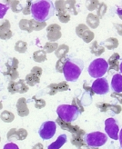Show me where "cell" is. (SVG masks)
I'll return each instance as SVG.
<instances>
[{"label": "cell", "mask_w": 122, "mask_h": 149, "mask_svg": "<svg viewBox=\"0 0 122 149\" xmlns=\"http://www.w3.org/2000/svg\"><path fill=\"white\" fill-rule=\"evenodd\" d=\"M56 13L55 5L52 1H36L31 6V15L34 20L37 22H46L50 19Z\"/></svg>", "instance_id": "cell-1"}, {"label": "cell", "mask_w": 122, "mask_h": 149, "mask_svg": "<svg viewBox=\"0 0 122 149\" xmlns=\"http://www.w3.org/2000/svg\"><path fill=\"white\" fill-rule=\"evenodd\" d=\"M84 69V62L79 58H72L69 57V59L66 63L63 74L67 81L68 82H76Z\"/></svg>", "instance_id": "cell-2"}, {"label": "cell", "mask_w": 122, "mask_h": 149, "mask_svg": "<svg viewBox=\"0 0 122 149\" xmlns=\"http://www.w3.org/2000/svg\"><path fill=\"white\" fill-rule=\"evenodd\" d=\"M109 64L104 58H97L90 63L88 68V72L90 77L94 78H101L108 72Z\"/></svg>", "instance_id": "cell-3"}, {"label": "cell", "mask_w": 122, "mask_h": 149, "mask_svg": "<svg viewBox=\"0 0 122 149\" xmlns=\"http://www.w3.org/2000/svg\"><path fill=\"white\" fill-rule=\"evenodd\" d=\"M57 114L58 117L62 119V120L68 122V123H71L78 119L79 116V112L73 106L61 105V106H58V107L57 108Z\"/></svg>", "instance_id": "cell-4"}, {"label": "cell", "mask_w": 122, "mask_h": 149, "mask_svg": "<svg viewBox=\"0 0 122 149\" xmlns=\"http://www.w3.org/2000/svg\"><path fill=\"white\" fill-rule=\"evenodd\" d=\"M86 145L90 147H100L104 146L108 141V136L101 132H92L86 134L84 136Z\"/></svg>", "instance_id": "cell-5"}, {"label": "cell", "mask_w": 122, "mask_h": 149, "mask_svg": "<svg viewBox=\"0 0 122 149\" xmlns=\"http://www.w3.org/2000/svg\"><path fill=\"white\" fill-rule=\"evenodd\" d=\"M57 131V123L54 121L44 122L39 130V135L43 140H49L55 136Z\"/></svg>", "instance_id": "cell-6"}, {"label": "cell", "mask_w": 122, "mask_h": 149, "mask_svg": "<svg viewBox=\"0 0 122 149\" xmlns=\"http://www.w3.org/2000/svg\"><path fill=\"white\" fill-rule=\"evenodd\" d=\"M105 131L111 139L118 140V131L119 126L116 119L113 117H109L105 120Z\"/></svg>", "instance_id": "cell-7"}, {"label": "cell", "mask_w": 122, "mask_h": 149, "mask_svg": "<svg viewBox=\"0 0 122 149\" xmlns=\"http://www.w3.org/2000/svg\"><path fill=\"white\" fill-rule=\"evenodd\" d=\"M7 90H8L9 94L11 95H14L16 93L24 94L28 91V86L27 84L26 80L24 79H19L18 82L9 81L8 86H7Z\"/></svg>", "instance_id": "cell-8"}, {"label": "cell", "mask_w": 122, "mask_h": 149, "mask_svg": "<svg viewBox=\"0 0 122 149\" xmlns=\"http://www.w3.org/2000/svg\"><path fill=\"white\" fill-rule=\"evenodd\" d=\"M76 34L79 37L85 42V43H90L94 39V33L89 29V27L84 24H79L76 27Z\"/></svg>", "instance_id": "cell-9"}, {"label": "cell", "mask_w": 122, "mask_h": 149, "mask_svg": "<svg viewBox=\"0 0 122 149\" xmlns=\"http://www.w3.org/2000/svg\"><path fill=\"white\" fill-rule=\"evenodd\" d=\"M55 10L56 14L58 17V20L62 23H67L68 21L70 20V14L67 12L65 6V1H57L55 2Z\"/></svg>", "instance_id": "cell-10"}, {"label": "cell", "mask_w": 122, "mask_h": 149, "mask_svg": "<svg viewBox=\"0 0 122 149\" xmlns=\"http://www.w3.org/2000/svg\"><path fill=\"white\" fill-rule=\"evenodd\" d=\"M91 87H92L94 93L97 95H105V94H108L109 91V85L108 79L105 77L96 79L93 82Z\"/></svg>", "instance_id": "cell-11"}, {"label": "cell", "mask_w": 122, "mask_h": 149, "mask_svg": "<svg viewBox=\"0 0 122 149\" xmlns=\"http://www.w3.org/2000/svg\"><path fill=\"white\" fill-rule=\"evenodd\" d=\"M61 27L57 24H51L47 26V37L51 43H55L61 38Z\"/></svg>", "instance_id": "cell-12"}, {"label": "cell", "mask_w": 122, "mask_h": 149, "mask_svg": "<svg viewBox=\"0 0 122 149\" xmlns=\"http://www.w3.org/2000/svg\"><path fill=\"white\" fill-rule=\"evenodd\" d=\"M27 136V131L24 128H12L7 132L6 138L8 141H11L13 139L17 140H25Z\"/></svg>", "instance_id": "cell-13"}, {"label": "cell", "mask_w": 122, "mask_h": 149, "mask_svg": "<svg viewBox=\"0 0 122 149\" xmlns=\"http://www.w3.org/2000/svg\"><path fill=\"white\" fill-rule=\"evenodd\" d=\"M18 115L21 117H25L29 115V109L27 107V101L25 97H20L17 103Z\"/></svg>", "instance_id": "cell-14"}, {"label": "cell", "mask_w": 122, "mask_h": 149, "mask_svg": "<svg viewBox=\"0 0 122 149\" xmlns=\"http://www.w3.org/2000/svg\"><path fill=\"white\" fill-rule=\"evenodd\" d=\"M56 123L60 126L61 129L68 131V132H70L71 134H77L80 130V127L79 125H71V123L66 122V121L62 120V119L59 118V117L57 118Z\"/></svg>", "instance_id": "cell-15"}, {"label": "cell", "mask_w": 122, "mask_h": 149, "mask_svg": "<svg viewBox=\"0 0 122 149\" xmlns=\"http://www.w3.org/2000/svg\"><path fill=\"white\" fill-rule=\"evenodd\" d=\"M119 59H120V56L118 53H114L109 59V61H107L109 65V68L108 69L109 73L111 72H116L119 70Z\"/></svg>", "instance_id": "cell-16"}, {"label": "cell", "mask_w": 122, "mask_h": 149, "mask_svg": "<svg viewBox=\"0 0 122 149\" xmlns=\"http://www.w3.org/2000/svg\"><path fill=\"white\" fill-rule=\"evenodd\" d=\"M111 87L114 92H116V93L122 92V76L120 74H115L112 77Z\"/></svg>", "instance_id": "cell-17"}, {"label": "cell", "mask_w": 122, "mask_h": 149, "mask_svg": "<svg viewBox=\"0 0 122 149\" xmlns=\"http://www.w3.org/2000/svg\"><path fill=\"white\" fill-rule=\"evenodd\" d=\"M67 141V135L65 134H62V135H60L57 140L55 141L54 143H52L51 145H49L48 146V149H59L62 146H64L66 144V142Z\"/></svg>", "instance_id": "cell-18"}, {"label": "cell", "mask_w": 122, "mask_h": 149, "mask_svg": "<svg viewBox=\"0 0 122 149\" xmlns=\"http://www.w3.org/2000/svg\"><path fill=\"white\" fill-rule=\"evenodd\" d=\"M25 80L27 82V86H35L36 84H39L40 76H39L37 74H35L33 72H30L28 74H27Z\"/></svg>", "instance_id": "cell-19"}, {"label": "cell", "mask_w": 122, "mask_h": 149, "mask_svg": "<svg viewBox=\"0 0 122 149\" xmlns=\"http://www.w3.org/2000/svg\"><path fill=\"white\" fill-rule=\"evenodd\" d=\"M87 24H88V26L95 29L100 26V18H98L97 15L89 13L87 17Z\"/></svg>", "instance_id": "cell-20"}, {"label": "cell", "mask_w": 122, "mask_h": 149, "mask_svg": "<svg viewBox=\"0 0 122 149\" xmlns=\"http://www.w3.org/2000/svg\"><path fill=\"white\" fill-rule=\"evenodd\" d=\"M100 46H105V47H107L109 50L115 49L118 47V40L116 37H109V38L102 42Z\"/></svg>", "instance_id": "cell-21"}, {"label": "cell", "mask_w": 122, "mask_h": 149, "mask_svg": "<svg viewBox=\"0 0 122 149\" xmlns=\"http://www.w3.org/2000/svg\"><path fill=\"white\" fill-rule=\"evenodd\" d=\"M90 52L93 55L98 56H101L105 52V47L100 46L97 41H93V43L91 44V46H90Z\"/></svg>", "instance_id": "cell-22"}, {"label": "cell", "mask_w": 122, "mask_h": 149, "mask_svg": "<svg viewBox=\"0 0 122 149\" xmlns=\"http://www.w3.org/2000/svg\"><path fill=\"white\" fill-rule=\"evenodd\" d=\"M33 59L36 63H43L47 60V52L45 50H37L33 54Z\"/></svg>", "instance_id": "cell-23"}, {"label": "cell", "mask_w": 122, "mask_h": 149, "mask_svg": "<svg viewBox=\"0 0 122 149\" xmlns=\"http://www.w3.org/2000/svg\"><path fill=\"white\" fill-rule=\"evenodd\" d=\"M19 65V61L16 57H11L8 59V61L6 63V71L10 72V71H16L18 68Z\"/></svg>", "instance_id": "cell-24"}, {"label": "cell", "mask_w": 122, "mask_h": 149, "mask_svg": "<svg viewBox=\"0 0 122 149\" xmlns=\"http://www.w3.org/2000/svg\"><path fill=\"white\" fill-rule=\"evenodd\" d=\"M68 51H69V47H68V46L63 44V45H60V46H58L57 49L55 51V55L59 59V58L67 56V54H68Z\"/></svg>", "instance_id": "cell-25"}, {"label": "cell", "mask_w": 122, "mask_h": 149, "mask_svg": "<svg viewBox=\"0 0 122 149\" xmlns=\"http://www.w3.org/2000/svg\"><path fill=\"white\" fill-rule=\"evenodd\" d=\"M19 28L21 30L27 31L28 33H31L33 31L32 29V21L28 19H21L19 21Z\"/></svg>", "instance_id": "cell-26"}, {"label": "cell", "mask_w": 122, "mask_h": 149, "mask_svg": "<svg viewBox=\"0 0 122 149\" xmlns=\"http://www.w3.org/2000/svg\"><path fill=\"white\" fill-rule=\"evenodd\" d=\"M71 144L73 146H76L78 148L86 145L85 143V140H84V137L81 136H78V135H75V134H72V136H71Z\"/></svg>", "instance_id": "cell-27"}, {"label": "cell", "mask_w": 122, "mask_h": 149, "mask_svg": "<svg viewBox=\"0 0 122 149\" xmlns=\"http://www.w3.org/2000/svg\"><path fill=\"white\" fill-rule=\"evenodd\" d=\"M0 118H1V120L5 123H11L15 119V116L11 112L5 110L2 112L1 115H0Z\"/></svg>", "instance_id": "cell-28"}, {"label": "cell", "mask_w": 122, "mask_h": 149, "mask_svg": "<svg viewBox=\"0 0 122 149\" xmlns=\"http://www.w3.org/2000/svg\"><path fill=\"white\" fill-rule=\"evenodd\" d=\"M15 50L21 54L26 53L27 50V43L25 41H22V40L18 41L16 44H15Z\"/></svg>", "instance_id": "cell-29"}, {"label": "cell", "mask_w": 122, "mask_h": 149, "mask_svg": "<svg viewBox=\"0 0 122 149\" xmlns=\"http://www.w3.org/2000/svg\"><path fill=\"white\" fill-rule=\"evenodd\" d=\"M65 6L69 14L78 15V10L76 8V1H65Z\"/></svg>", "instance_id": "cell-30"}, {"label": "cell", "mask_w": 122, "mask_h": 149, "mask_svg": "<svg viewBox=\"0 0 122 149\" xmlns=\"http://www.w3.org/2000/svg\"><path fill=\"white\" fill-rule=\"evenodd\" d=\"M7 3H9V6L11 7V9L14 13H19L23 11V8H24L20 4V1L15 0V1H7Z\"/></svg>", "instance_id": "cell-31"}, {"label": "cell", "mask_w": 122, "mask_h": 149, "mask_svg": "<svg viewBox=\"0 0 122 149\" xmlns=\"http://www.w3.org/2000/svg\"><path fill=\"white\" fill-rule=\"evenodd\" d=\"M69 59L67 56H65V57H62V58H59L57 64H56V69L58 73H63V69H64V66L66 65V63L67 62V60Z\"/></svg>", "instance_id": "cell-32"}, {"label": "cell", "mask_w": 122, "mask_h": 149, "mask_svg": "<svg viewBox=\"0 0 122 149\" xmlns=\"http://www.w3.org/2000/svg\"><path fill=\"white\" fill-rule=\"evenodd\" d=\"M58 47V44L57 42L55 43H51V42H48L46 43V45L43 47V50H45L47 53H52V52H54L57 49Z\"/></svg>", "instance_id": "cell-33"}, {"label": "cell", "mask_w": 122, "mask_h": 149, "mask_svg": "<svg viewBox=\"0 0 122 149\" xmlns=\"http://www.w3.org/2000/svg\"><path fill=\"white\" fill-rule=\"evenodd\" d=\"M32 21V29L33 31H40L42 30L43 28H45L47 26V24H46V22H37L34 19H31Z\"/></svg>", "instance_id": "cell-34"}, {"label": "cell", "mask_w": 122, "mask_h": 149, "mask_svg": "<svg viewBox=\"0 0 122 149\" xmlns=\"http://www.w3.org/2000/svg\"><path fill=\"white\" fill-rule=\"evenodd\" d=\"M71 106H73L74 107H76L78 110H79V114H82L83 112H84V107H83V105H82V103H81V101L78 98V97H74L73 98V100H72V105Z\"/></svg>", "instance_id": "cell-35"}, {"label": "cell", "mask_w": 122, "mask_h": 149, "mask_svg": "<svg viewBox=\"0 0 122 149\" xmlns=\"http://www.w3.org/2000/svg\"><path fill=\"white\" fill-rule=\"evenodd\" d=\"M106 11H107V5L104 3H100L97 9V16L98 17V18L100 19L104 17Z\"/></svg>", "instance_id": "cell-36"}, {"label": "cell", "mask_w": 122, "mask_h": 149, "mask_svg": "<svg viewBox=\"0 0 122 149\" xmlns=\"http://www.w3.org/2000/svg\"><path fill=\"white\" fill-rule=\"evenodd\" d=\"M3 74H4L5 77H8L10 81H15L17 78H18V77H19V73H18V70H16V71H10V72L6 71V72L3 73Z\"/></svg>", "instance_id": "cell-37"}, {"label": "cell", "mask_w": 122, "mask_h": 149, "mask_svg": "<svg viewBox=\"0 0 122 149\" xmlns=\"http://www.w3.org/2000/svg\"><path fill=\"white\" fill-rule=\"evenodd\" d=\"M109 111L110 112L109 114L112 115V116L118 115V114H120V112L122 111V107L119 105H110Z\"/></svg>", "instance_id": "cell-38"}, {"label": "cell", "mask_w": 122, "mask_h": 149, "mask_svg": "<svg viewBox=\"0 0 122 149\" xmlns=\"http://www.w3.org/2000/svg\"><path fill=\"white\" fill-rule=\"evenodd\" d=\"M10 27H11V25H10V22L8 20L5 19V20L0 22V33L10 30Z\"/></svg>", "instance_id": "cell-39"}, {"label": "cell", "mask_w": 122, "mask_h": 149, "mask_svg": "<svg viewBox=\"0 0 122 149\" xmlns=\"http://www.w3.org/2000/svg\"><path fill=\"white\" fill-rule=\"evenodd\" d=\"M100 2L98 1H95V0H93V1H88L87 2V8L89 10V11H94V10H97L98 6H100Z\"/></svg>", "instance_id": "cell-40"}, {"label": "cell", "mask_w": 122, "mask_h": 149, "mask_svg": "<svg viewBox=\"0 0 122 149\" xmlns=\"http://www.w3.org/2000/svg\"><path fill=\"white\" fill-rule=\"evenodd\" d=\"M109 107H110V104L104 103V102H100V103L97 104V107L100 109V112H102V113H107L109 109Z\"/></svg>", "instance_id": "cell-41"}, {"label": "cell", "mask_w": 122, "mask_h": 149, "mask_svg": "<svg viewBox=\"0 0 122 149\" xmlns=\"http://www.w3.org/2000/svg\"><path fill=\"white\" fill-rule=\"evenodd\" d=\"M48 93L50 95H55L57 92H58V87H57V84H50L48 87Z\"/></svg>", "instance_id": "cell-42"}, {"label": "cell", "mask_w": 122, "mask_h": 149, "mask_svg": "<svg viewBox=\"0 0 122 149\" xmlns=\"http://www.w3.org/2000/svg\"><path fill=\"white\" fill-rule=\"evenodd\" d=\"M33 99L35 100V107L36 109H42L46 107V101L41 98H36V96H34Z\"/></svg>", "instance_id": "cell-43"}, {"label": "cell", "mask_w": 122, "mask_h": 149, "mask_svg": "<svg viewBox=\"0 0 122 149\" xmlns=\"http://www.w3.org/2000/svg\"><path fill=\"white\" fill-rule=\"evenodd\" d=\"M12 36H13V32L11 31V29H10V30H7V31L0 33V39H3V40L10 39Z\"/></svg>", "instance_id": "cell-44"}, {"label": "cell", "mask_w": 122, "mask_h": 149, "mask_svg": "<svg viewBox=\"0 0 122 149\" xmlns=\"http://www.w3.org/2000/svg\"><path fill=\"white\" fill-rule=\"evenodd\" d=\"M57 87H58V92H64L67 90H69V86H68L67 83L66 81L60 82V83L57 84Z\"/></svg>", "instance_id": "cell-45"}, {"label": "cell", "mask_w": 122, "mask_h": 149, "mask_svg": "<svg viewBox=\"0 0 122 149\" xmlns=\"http://www.w3.org/2000/svg\"><path fill=\"white\" fill-rule=\"evenodd\" d=\"M27 6L24 7V8H23V11H22V13L24 15H26V16L31 14V6H32V4H33L31 1H27Z\"/></svg>", "instance_id": "cell-46"}, {"label": "cell", "mask_w": 122, "mask_h": 149, "mask_svg": "<svg viewBox=\"0 0 122 149\" xmlns=\"http://www.w3.org/2000/svg\"><path fill=\"white\" fill-rule=\"evenodd\" d=\"M7 10H8V6L5 4L0 3V19H2L5 17V15L6 14Z\"/></svg>", "instance_id": "cell-47"}, {"label": "cell", "mask_w": 122, "mask_h": 149, "mask_svg": "<svg viewBox=\"0 0 122 149\" xmlns=\"http://www.w3.org/2000/svg\"><path fill=\"white\" fill-rule=\"evenodd\" d=\"M83 89L86 91V93L89 94L91 96H93V95L95 94L94 91H93V89H92V87H90V86L87 84V82H86V81L84 82V84H83Z\"/></svg>", "instance_id": "cell-48"}, {"label": "cell", "mask_w": 122, "mask_h": 149, "mask_svg": "<svg viewBox=\"0 0 122 149\" xmlns=\"http://www.w3.org/2000/svg\"><path fill=\"white\" fill-rule=\"evenodd\" d=\"M111 97L112 98H116L120 104H122V94L121 93H116L114 92L111 94Z\"/></svg>", "instance_id": "cell-49"}, {"label": "cell", "mask_w": 122, "mask_h": 149, "mask_svg": "<svg viewBox=\"0 0 122 149\" xmlns=\"http://www.w3.org/2000/svg\"><path fill=\"white\" fill-rule=\"evenodd\" d=\"M3 149H19V147L14 143H7L4 146Z\"/></svg>", "instance_id": "cell-50"}, {"label": "cell", "mask_w": 122, "mask_h": 149, "mask_svg": "<svg viewBox=\"0 0 122 149\" xmlns=\"http://www.w3.org/2000/svg\"><path fill=\"white\" fill-rule=\"evenodd\" d=\"M114 26H115V28H116V30H117L118 34L119 36H122V24L115 23V24H114Z\"/></svg>", "instance_id": "cell-51"}, {"label": "cell", "mask_w": 122, "mask_h": 149, "mask_svg": "<svg viewBox=\"0 0 122 149\" xmlns=\"http://www.w3.org/2000/svg\"><path fill=\"white\" fill-rule=\"evenodd\" d=\"M32 149H44V146H43V145H42V144L39 143V144L35 145V146L32 147Z\"/></svg>", "instance_id": "cell-52"}, {"label": "cell", "mask_w": 122, "mask_h": 149, "mask_svg": "<svg viewBox=\"0 0 122 149\" xmlns=\"http://www.w3.org/2000/svg\"><path fill=\"white\" fill-rule=\"evenodd\" d=\"M117 14H118V16L119 17V18L122 20V8H118L117 9Z\"/></svg>", "instance_id": "cell-53"}, {"label": "cell", "mask_w": 122, "mask_h": 149, "mask_svg": "<svg viewBox=\"0 0 122 149\" xmlns=\"http://www.w3.org/2000/svg\"><path fill=\"white\" fill-rule=\"evenodd\" d=\"M119 143H120V147L119 149H122V129L119 132Z\"/></svg>", "instance_id": "cell-54"}, {"label": "cell", "mask_w": 122, "mask_h": 149, "mask_svg": "<svg viewBox=\"0 0 122 149\" xmlns=\"http://www.w3.org/2000/svg\"><path fill=\"white\" fill-rule=\"evenodd\" d=\"M79 149H91V148H90V146H88V145H84V146L79 147Z\"/></svg>", "instance_id": "cell-55"}, {"label": "cell", "mask_w": 122, "mask_h": 149, "mask_svg": "<svg viewBox=\"0 0 122 149\" xmlns=\"http://www.w3.org/2000/svg\"><path fill=\"white\" fill-rule=\"evenodd\" d=\"M119 71H120L121 74H122V61H121V63H120V65H119Z\"/></svg>", "instance_id": "cell-56"}, {"label": "cell", "mask_w": 122, "mask_h": 149, "mask_svg": "<svg viewBox=\"0 0 122 149\" xmlns=\"http://www.w3.org/2000/svg\"><path fill=\"white\" fill-rule=\"evenodd\" d=\"M3 108V104H2V102L0 101V110H1Z\"/></svg>", "instance_id": "cell-57"}, {"label": "cell", "mask_w": 122, "mask_h": 149, "mask_svg": "<svg viewBox=\"0 0 122 149\" xmlns=\"http://www.w3.org/2000/svg\"><path fill=\"white\" fill-rule=\"evenodd\" d=\"M91 149H98V147H90Z\"/></svg>", "instance_id": "cell-58"}, {"label": "cell", "mask_w": 122, "mask_h": 149, "mask_svg": "<svg viewBox=\"0 0 122 149\" xmlns=\"http://www.w3.org/2000/svg\"><path fill=\"white\" fill-rule=\"evenodd\" d=\"M2 90V86H0V91H1Z\"/></svg>", "instance_id": "cell-59"}, {"label": "cell", "mask_w": 122, "mask_h": 149, "mask_svg": "<svg viewBox=\"0 0 122 149\" xmlns=\"http://www.w3.org/2000/svg\"><path fill=\"white\" fill-rule=\"evenodd\" d=\"M0 142H1V137H0Z\"/></svg>", "instance_id": "cell-60"}]
</instances>
